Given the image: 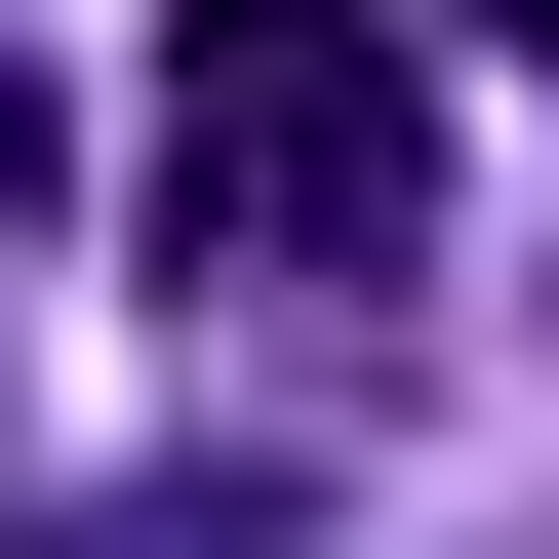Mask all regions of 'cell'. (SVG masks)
Returning a JSON list of instances; mask_svg holds the SVG:
<instances>
[{"mask_svg": "<svg viewBox=\"0 0 559 559\" xmlns=\"http://www.w3.org/2000/svg\"><path fill=\"white\" fill-rule=\"evenodd\" d=\"M81 559H280V479H120V520H81Z\"/></svg>", "mask_w": 559, "mask_h": 559, "instance_id": "7a4b0ae2", "label": "cell"}, {"mask_svg": "<svg viewBox=\"0 0 559 559\" xmlns=\"http://www.w3.org/2000/svg\"><path fill=\"white\" fill-rule=\"evenodd\" d=\"M479 40H520V81H559V0H479Z\"/></svg>", "mask_w": 559, "mask_h": 559, "instance_id": "3957f363", "label": "cell"}, {"mask_svg": "<svg viewBox=\"0 0 559 559\" xmlns=\"http://www.w3.org/2000/svg\"><path fill=\"white\" fill-rule=\"evenodd\" d=\"M160 240L200 280H440V40L400 0H160Z\"/></svg>", "mask_w": 559, "mask_h": 559, "instance_id": "6da1fadb", "label": "cell"}]
</instances>
